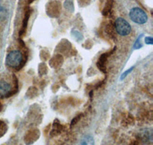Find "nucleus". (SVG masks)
<instances>
[{
  "label": "nucleus",
  "instance_id": "9d476101",
  "mask_svg": "<svg viewBox=\"0 0 153 145\" xmlns=\"http://www.w3.org/2000/svg\"><path fill=\"white\" fill-rule=\"evenodd\" d=\"M81 115H77V116H76V117H75L74 119L72 120L71 124V126H73V125H74L75 124H76V122H77V121H78L80 119V118H81Z\"/></svg>",
  "mask_w": 153,
  "mask_h": 145
},
{
  "label": "nucleus",
  "instance_id": "0eeeda50",
  "mask_svg": "<svg viewBox=\"0 0 153 145\" xmlns=\"http://www.w3.org/2000/svg\"><path fill=\"white\" fill-rule=\"evenodd\" d=\"M112 2H113V0H107V2L106 3V6H105L104 9H103V15L106 16L110 12L112 8Z\"/></svg>",
  "mask_w": 153,
  "mask_h": 145
},
{
  "label": "nucleus",
  "instance_id": "423d86ee",
  "mask_svg": "<svg viewBox=\"0 0 153 145\" xmlns=\"http://www.w3.org/2000/svg\"><path fill=\"white\" fill-rule=\"evenodd\" d=\"M29 17H30V11L28 10L26 12H25V17H24V19H23V21H22V29H21V32H20V35H22V34H24V33L25 32V31H26Z\"/></svg>",
  "mask_w": 153,
  "mask_h": 145
},
{
  "label": "nucleus",
  "instance_id": "1a4fd4ad",
  "mask_svg": "<svg viewBox=\"0 0 153 145\" xmlns=\"http://www.w3.org/2000/svg\"><path fill=\"white\" fill-rule=\"evenodd\" d=\"M94 144V140L91 136H86L84 140H82L81 144Z\"/></svg>",
  "mask_w": 153,
  "mask_h": 145
},
{
  "label": "nucleus",
  "instance_id": "f03ea898",
  "mask_svg": "<svg viewBox=\"0 0 153 145\" xmlns=\"http://www.w3.org/2000/svg\"><path fill=\"white\" fill-rule=\"evenodd\" d=\"M129 17L135 23L143 24L148 21V16L143 9L140 8H132L129 12Z\"/></svg>",
  "mask_w": 153,
  "mask_h": 145
},
{
  "label": "nucleus",
  "instance_id": "ddd939ff",
  "mask_svg": "<svg viewBox=\"0 0 153 145\" xmlns=\"http://www.w3.org/2000/svg\"><path fill=\"white\" fill-rule=\"evenodd\" d=\"M132 69H133V67H131V68H130V70H127L126 72H124L123 75V76H121V79H124V78L126 77V75H127V73H129V72H130L132 70Z\"/></svg>",
  "mask_w": 153,
  "mask_h": 145
},
{
  "label": "nucleus",
  "instance_id": "9b49d317",
  "mask_svg": "<svg viewBox=\"0 0 153 145\" xmlns=\"http://www.w3.org/2000/svg\"><path fill=\"white\" fill-rule=\"evenodd\" d=\"M5 16H6L5 11L3 9H2V8H0V19L5 18Z\"/></svg>",
  "mask_w": 153,
  "mask_h": 145
},
{
  "label": "nucleus",
  "instance_id": "39448f33",
  "mask_svg": "<svg viewBox=\"0 0 153 145\" xmlns=\"http://www.w3.org/2000/svg\"><path fill=\"white\" fill-rule=\"evenodd\" d=\"M109 54L110 53H105V54H103L100 57L99 61H97V67L100 70L103 72H106V61H107V58L109 57Z\"/></svg>",
  "mask_w": 153,
  "mask_h": 145
},
{
  "label": "nucleus",
  "instance_id": "f257e3e1",
  "mask_svg": "<svg viewBox=\"0 0 153 145\" xmlns=\"http://www.w3.org/2000/svg\"><path fill=\"white\" fill-rule=\"evenodd\" d=\"M5 64L9 67L21 69L25 64L21 52L19 50H12L9 52L5 58Z\"/></svg>",
  "mask_w": 153,
  "mask_h": 145
},
{
  "label": "nucleus",
  "instance_id": "6e6552de",
  "mask_svg": "<svg viewBox=\"0 0 153 145\" xmlns=\"http://www.w3.org/2000/svg\"><path fill=\"white\" fill-rule=\"evenodd\" d=\"M61 128H62V126H61V124H60L59 123L55 122V121H54V128H53L52 131H55V135H57V134H58L61 132Z\"/></svg>",
  "mask_w": 153,
  "mask_h": 145
},
{
  "label": "nucleus",
  "instance_id": "f8f14e48",
  "mask_svg": "<svg viewBox=\"0 0 153 145\" xmlns=\"http://www.w3.org/2000/svg\"><path fill=\"white\" fill-rule=\"evenodd\" d=\"M146 43L148 44H152V38L151 37H146Z\"/></svg>",
  "mask_w": 153,
  "mask_h": 145
},
{
  "label": "nucleus",
  "instance_id": "20e7f679",
  "mask_svg": "<svg viewBox=\"0 0 153 145\" xmlns=\"http://www.w3.org/2000/svg\"><path fill=\"white\" fill-rule=\"evenodd\" d=\"M11 86L9 83L4 81H0V96L9 97L11 92Z\"/></svg>",
  "mask_w": 153,
  "mask_h": 145
},
{
  "label": "nucleus",
  "instance_id": "7ed1b4c3",
  "mask_svg": "<svg viewBox=\"0 0 153 145\" xmlns=\"http://www.w3.org/2000/svg\"><path fill=\"white\" fill-rule=\"evenodd\" d=\"M115 29L121 36H127L130 34L132 28L129 23L123 18H118L115 21Z\"/></svg>",
  "mask_w": 153,
  "mask_h": 145
}]
</instances>
